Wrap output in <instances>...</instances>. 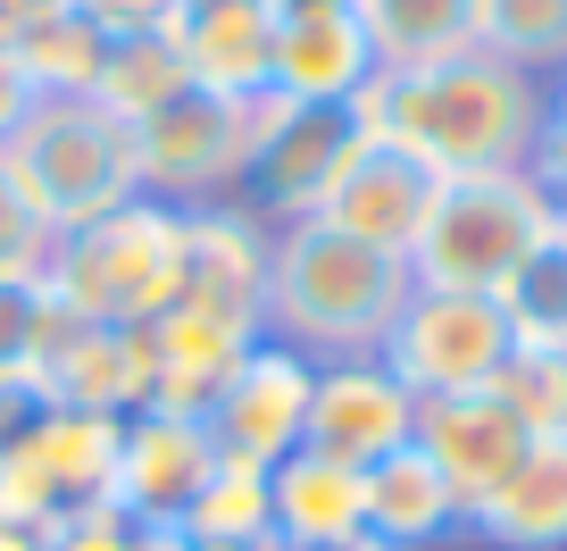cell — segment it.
<instances>
[{
	"label": "cell",
	"instance_id": "6da1fadb",
	"mask_svg": "<svg viewBox=\"0 0 567 551\" xmlns=\"http://www.w3.org/2000/svg\"><path fill=\"white\" fill-rule=\"evenodd\" d=\"M368 118H375V143L409 151L434 176H493V167H534L543 84L493 51H460V59H434V68L375 75Z\"/></svg>",
	"mask_w": 567,
	"mask_h": 551
},
{
	"label": "cell",
	"instance_id": "7a4b0ae2",
	"mask_svg": "<svg viewBox=\"0 0 567 551\" xmlns=\"http://www.w3.org/2000/svg\"><path fill=\"white\" fill-rule=\"evenodd\" d=\"M409 259L351 243L326 217L276 226V276H267V335L309 359H368L384 351L392 318L409 302Z\"/></svg>",
	"mask_w": 567,
	"mask_h": 551
},
{
	"label": "cell",
	"instance_id": "3957f363",
	"mask_svg": "<svg viewBox=\"0 0 567 551\" xmlns=\"http://www.w3.org/2000/svg\"><path fill=\"white\" fill-rule=\"evenodd\" d=\"M0 160L18 167V184L34 193V210L51 217V234H75L92 217L142 201V143L134 125L92 92H42L25 109V125L0 143Z\"/></svg>",
	"mask_w": 567,
	"mask_h": 551
},
{
	"label": "cell",
	"instance_id": "277c9868",
	"mask_svg": "<svg viewBox=\"0 0 567 551\" xmlns=\"http://www.w3.org/2000/svg\"><path fill=\"white\" fill-rule=\"evenodd\" d=\"M42 285L59 309H75L92 326H151L184 293V210L142 193L125 210L92 217V226L59 234Z\"/></svg>",
	"mask_w": 567,
	"mask_h": 551
},
{
	"label": "cell",
	"instance_id": "5b68a950",
	"mask_svg": "<svg viewBox=\"0 0 567 551\" xmlns=\"http://www.w3.org/2000/svg\"><path fill=\"white\" fill-rule=\"evenodd\" d=\"M559 201L526 176V167H493V176H443L425 234L409 243V285L434 293H501L517 259L550 234Z\"/></svg>",
	"mask_w": 567,
	"mask_h": 551
},
{
	"label": "cell",
	"instance_id": "8992f818",
	"mask_svg": "<svg viewBox=\"0 0 567 551\" xmlns=\"http://www.w3.org/2000/svg\"><path fill=\"white\" fill-rule=\"evenodd\" d=\"M368 143H375L368 92H359V101H284V92H267L234 201H250L267 226H301V217L326 210V193L342 184V167Z\"/></svg>",
	"mask_w": 567,
	"mask_h": 551
},
{
	"label": "cell",
	"instance_id": "52a82bcc",
	"mask_svg": "<svg viewBox=\"0 0 567 551\" xmlns=\"http://www.w3.org/2000/svg\"><path fill=\"white\" fill-rule=\"evenodd\" d=\"M509 351H517V335H509V318H501L493 293H434V285H417L401 302V318H392V335H384L375 359H384L417 401H460V392L493 385Z\"/></svg>",
	"mask_w": 567,
	"mask_h": 551
},
{
	"label": "cell",
	"instance_id": "ba28073f",
	"mask_svg": "<svg viewBox=\"0 0 567 551\" xmlns=\"http://www.w3.org/2000/svg\"><path fill=\"white\" fill-rule=\"evenodd\" d=\"M267 101V92H259ZM259 101H217V92H176L167 109L134 125L142 143V193L200 210V201H234L250 167V134H259Z\"/></svg>",
	"mask_w": 567,
	"mask_h": 551
},
{
	"label": "cell",
	"instance_id": "9c48e42d",
	"mask_svg": "<svg viewBox=\"0 0 567 551\" xmlns=\"http://www.w3.org/2000/svg\"><path fill=\"white\" fill-rule=\"evenodd\" d=\"M117 443H125V418L51 409L25 443L0 460V518H25V527H68L75 510L117 501Z\"/></svg>",
	"mask_w": 567,
	"mask_h": 551
},
{
	"label": "cell",
	"instance_id": "30bf717a",
	"mask_svg": "<svg viewBox=\"0 0 567 551\" xmlns=\"http://www.w3.org/2000/svg\"><path fill=\"white\" fill-rule=\"evenodd\" d=\"M34 385L59 409H92V418H134L151 409V335L142 326H92L51 302L34 343Z\"/></svg>",
	"mask_w": 567,
	"mask_h": 551
},
{
	"label": "cell",
	"instance_id": "8fae6325",
	"mask_svg": "<svg viewBox=\"0 0 567 551\" xmlns=\"http://www.w3.org/2000/svg\"><path fill=\"white\" fill-rule=\"evenodd\" d=\"M309 385H318V359L292 351V343L259 335V351L226 376V392L209 401V435L226 460L276 468L309 443Z\"/></svg>",
	"mask_w": 567,
	"mask_h": 551
},
{
	"label": "cell",
	"instance_id": "7c38bea8",
	"mask_svg": "<svg viewBox=\"0 0 567 551\" xmlns=\"http://www.w3.org/2000/svg\"><path fill=\"white\" fill-rule=\"evenodd\" d=\"M417 392L384 368V359H318V385H309V443L342 468H375L401 443H417Z\"/></svg>",
	"mask_w": 567,
	"mask_h": 551
},
{
	"label": "cell",
	"instance_id": "4fadbf2b",
	"mask_svg": "<svg viewBox=\"0 0 567 551\" xmlns=\"http://www.w3.org/2000/svg\"><path fill=\"white\" fill-rule=\"evenodd\" d=\"M217 435L209 418H184V409H134L117 443V510H134L151 534H176L193 518L200 484L217 477Z\"/></svg>",
	"mask_w": 567,
	"mask_h": 551
},
{
	"label": "cell",
	"instance_id": "5bb4252c",
	"mask_svg": "<svg viewBox=\"0 0 567 551\" xmlns=\"http://www.w3.org/2000/svg\"><path fill=\"white\" fill-rule=\"evenodd\" d=\"M151 335V409H184V418H209V401L226 392V376L259 351L267 318H243V309H200L176 302L142 326Z\"/></svg>",
	"mask_w": 567,
	"mask_h": 551
},
{
	"label": "cell",
	"instance_id": "9a60e30c",
	"mask_svg": "<svg viewBox=\"0 0 567 551\" xmlns=\"http://www.w3.org/2000/svg\"><path fill=\"white\" fill-rule=\"evenodd\" d=\"M276 9L267 0H176V18L159 25L176 42L193 92H217V101H259L276 92Z\"/></svg>",
	"mask_w": 567,
	"mask_h": 551
},
{
	"label": "cell",
	"instance_id": "2e32d148",
	"mask_svg": "<svg viewBox=\"0 0 567 551\" xmlns=\"http://www.w3.org/2000/svg\"><path fill=\"white\" fill-rule=\"evenodd\" d=\"M267 276H276V226L250 201H200V210H184V293L176 302L267 318Z\"/></svg>",
	"mask_w": 567,
	"mask_h": 551
},
{
	"label": "cell",
	"instance_id": "e0dca14e",
	"mask_svg": "<svg viewBox=\"0 0 567 551\" xmlns=\"http://www.w3.org/2000/svg\"><path fill=\"white\" fill-rule=\"evenodd\" d=\"M417 443H425V460L460 484L467 527H476V510L517 477V460L534 451V435L517 427L493 392H460V401H425L417 409Z\"/></svg>",
	"mask_w": 567,
	"mask_h": 551
},
{
	"label": "cell",
	"instance_id": "ac0fdd59",
	"mask_svg": "<svg viewBox=\"0 0 567 551\" xmlns=\"http://www.w3.org/2000/svg\"><path fill=\"white\" fill-rule=\"evenodd\" d=\"M434 167H417L409 151H392V143H368L351 167H342V184L326 193V226L334 234H351V243H375V251H392V259H409V243L425 234V210H434Z\"/></svg>",
	"mask_w": 567,
	"mask_h": 551
},
{
	"label": "cell",
	"instance_id": "d6986e66",
	"mask_svg": "<svg viewBox=\"0 0 567 551\" xmlns=\"http://www.w3.org/2000/svg\"><path fill=\"white\" fill-rule=\"evenodd\" d=\"M359 518L384 551H443L467 543V501L443 468L425 460V443H401L392 460L359 468Z\"/></svg>",
	"mask_w": 567,
	"mask_h": 551
},
{
	"label": "cell",
	"instance_id": "ffe728a7",
	"mask_svg": "<svg viewBox=\"0 0 567 551\" xmlns=\"http://www.w3.org/2000/svg\"><path fill=\"white\" fill-rule=\"evenodd\" d=\"M368 84H375V51L359 34L351 0L276 25V92L284 101H359Z\"/></svg>",
	"mask_w": 567,
	"mask_h": 551
},
{
	"label": "cell",
	"instance_id": "44dd1931",
	"mask_svg": "<svg viewBox=\"0 0 567 551\" xmlns=\"http://www.w3.org/2000/svg\"><path fill=\"white\" fill-rule=\"evenodd\" d=\"M484 551H567V435H534L517 477L476 510Z\"/></svg>",
	"mask_w": 567,
	"mask_h": 551
},
{
	"label": "cell",
	"instance_id": "7402d4cb",
	"mask_svg": "<svg viewBox=\"0 0 567 551\" xmlns=\"http://www.w3.org/2000/svg\"><path fill=\"white\" fill-rule=\"evenodd\" d=\"M267 493H276V543L284 551H326L368 534L359 518V468L326 460V451H292V460L267 468Z\"/></svg>",
	"mask_w": 567,
	"mask_h": 551
},
{
	"label": "cell",
	"instance_id": "603a6c76",
	"mask_svg": "<svg viewBox=\"0 0 567 551\" xmlns=\"http://www.w3.org/2000/svg\"><path fill=\"white\" fill-rule=\"evenodd\" d=\"M351 18L375 51V75H401V68H434V59L476 51L484 0H351Z\"/></svg>",
	"mask_w": 567,
	"mask_h": 551
},
{
	"label": "cell",
	"instance_id": "cb8c5ba5",
	"mask_svg": "<svg viewBox=\"0 0 567 551\" xmlns=\"http://www.w3.org/2000/svg\"><path fill=\"white\" fill-rule=\"evenodd\" d=\"M501 318L517 343H567V210L550 217V234L501 276Z\"/></svg>",
	"mask_w": 567,
	"mask_h": 551
},
{
	"label": "cell",
	"instance_id": "d4e9b609",
	"mask_svg": "<svg viewBox=\"0 0 567 551\" xmlns=\"http://www.w3.org/2000/svg\"><path fill=\"white\" fill-rule=\"evenodd\" d=\"M176 534H200V543H226V551H259L276 543V493H267V468L250 460H217V477L200 484L193 518Z\"/></svg>",
	"mask_w": 567,
	"mask_h": 551
},
{
	"label": "cell",
	"instance_id": "484cf974",
	"mask_svg": "<svg viewBox=\"0 0 567 551\" xmlns=\"http://www.w3.org/2000/svg\"><path fill=\"white\" fill-rule=\"evenodd\" d=\"M476 51L509 59V68L534 75V84L567 75V0H484Z\"/></svg>",
	"mask_w": 567,
	"mask_h": 551
},
{
	"label": "cell",
	"instance_id": "4316f807",
	"mask_svg": "<svg viewBox=\"0 0 567 551\" xmlns=\"http://www.w3.org/2000/svg\"><path fill=\"white\" fill-rule=\"evenodd\" d=\"M176 92H193V75H184L176 42H167V34H117V42H109L101 84H92V101H109L125 125H142L151 109L176 101Z\"/></svg>",
	"mask_w": 567,
	"mask_h": 551
},
{
	"label": "cell",
	"instance_id": "83f0119b",
	"mask_svg": "<svg viewBox=\"0 0 567 551\" xmlns=\"http://www.w3.org/2000/svg\"><path fill=\"white\" fill-rule=\"evenodd\" d=\"M18 51V68H25V84L34 92H92L101 84V68H109V34L92 18H42L34 34H18L9 42Z\"/></svg>",
	"mask_w": 567,
	"mask_h": 551
},
{
	"label": "cell",
	"instance_id": "f1b7e54d",
	"mask_svg": "<svg viewBox=\"0 0 567 551\" xmlns=\"http://www.w3.org/2000/svg\"><path fill=\"white\" fill-rule=\"evenodd\" d=\"M484 392H493L526 435H567V343H517Z\"/></svg>",
	"mask_w": 567,
	"mask_h": 551
},
{
	"label": "cell",
	"instance_id": "f546056e",
	"mask_svg": "<svg viewBox=\"0 0 567 551\" xmlns=\"http://www.w3.org/2000/svg\"><path fill=\"white\" fill-rule=\"evenodd\" d=\"M51 217L34 210V193L18 184V167L0 160V276H42L51 267Z\"/></svg>",
	"mask_w": 567,
	"mask_h": 551
},
{
	"label": "cell",
	"instance_id": "4dcf8cb0",
	"mask_svg": "<svg viewBox=\"0 0 567 551\" xmlns=\"http://www.w3.org/2000/svg\"><path fill=\"white\" fill-rule=\"evenodd\" d=\"M42 318H51V285L42 276H0V376H34Z\"/></svg>",
	"mask_w": 567,
	"mask_h": 551
},
{
	"label": "cell",
	"instance_id": "1f68e13d",
	"mask_svg": "<svg viewBox=\"0 0 567 551\" xmlns=\"http://www.w3.org/2000/svg\"><path fill=\"white\" fill-rule=\"evenodd\" d=\"M51 551H159V534L142 527L134 510H117V501H101V510H75L68 527L51 534Z\"/></svg>",
	"mask_w": 567,
	"mask_h": 551
},
{
	"label": "cell",
	"instance_id": "d6a6232c",
	"mask_svg": "<svg viewBox=\"0 0 567 551\" xmlns=\"http://www.w3.org/2000/svg\"><path fill=\"white\" fill-rule=\"evenodd\" d=\"M534 184H543L550 201H567V75H550L543 84V134H534Z\"/></svg>",
	"mask_w": 567,
	"mask_h": 551
},
{
	"label": "cell",
	"instance_id": "836d02e7",
	"mask_svg": "<svg viewBox=\"0 0 567 551\" xmlns=\"http://www.w3.org/2000/svg\"><path fill=\"white\" fill-rule=\"evenodd\" d=\"M51 409H59V401L34 385V376H0V460H9V451H18L25 435L51 418Z\"/></svg>",
	"mask_w": 567,
	"mask_h": 551
},
{
	"label": "cell",
	"instance_id": "e575fe53",
	"mask_svg": "<svg viewBox=\"0 0 567 551\" xmlns=\"http://www.w3.org/2000/svg\"><path fill=\"white\" fill-rule=\"evenodd\" d=\"M75 18H92L117 42V34H159V25L176 18V0H75Z\"/></svg>",
	"mask_w": 567,
	"mask_h": 551
},
{
	"label": "cell",
	"instance_id": "d590c367",
	"mask_svg": "<svg viewBox=\"0 0 567 551\" xmlns=\"http://www.w3.org/2000/svg\"><path fill=\"white\" fill-rule=\"evenodd\" d=\"M42 92L25 84V68H18V51H9V42H0V143H9V134H18L25 125V109H34Z\"/></svg>",
	"mask_w": 567,
	"mask_h": 551
},
{
	"label": "cell",
	"instance_id": "8d00e7d4",
	"mask_svg": "<svg viewBox=\"0 0 567 551\" xmlns=\"http://www.w3.org/2000/svg\"><path fill=\"white\" fill-rule=\"evenodd\" d=\"M75 0H0V42H18V34H34L42 18H68Z\"/></svg>",
	"mask_w": 567,
	"mask_h": 551
},
{
	"label": "cell",
	"instance_id": "74e56055",
	"mask_svg": "<svg viewBox=\"0 0 567 551\" xmlns=\"http://www.w3.org/2000/svg\"><path fill=\"white\" fill-rule=\"evenodd\" d=\"M276 18H309V9H342V0H267Z\"/></svg>",
	"mask_w": 567,
	"mask_h": 551
},
{
	"label": "cell",
	"instance_id": "f35d334b",
	"mask_svg": "<svg viewBox=\"0 0 567 551\" xmlns=\"http://www.w3.org/2000/svg\"><path fill=\"white\" fill-rule=\"evenodd\" d=\"M159 551H226V543H200V534H159Z\"/></svg>",
	"mask_w": 567,
	"mask_h": 551
},
{
	"label": "cell",
	"instance_id": "ab89813d",
	"mask_svg": "<svg viewBox=\"0 0 567 551\" xmlns=\"http://www.w3.org/2000/svg\"><path fill=\"white\" fill-rule=\"evenodd\" d=\"M326 551H384L375 534H351V543H326Z\"/></svg>",
	"mask_w": 567,
	"mask_h": 551
},
{
	"label": "cell",
	"instance_id": "60d3db41",
	"mask_svg": "<svg viewBox=\"0 0 567 551\" xmlns=\"http://www.w3.org/2000/svg\"><path fill=\"white\" fill-rule=\"evenodd\" d=\"M559 210H567V201H559Z\"/></svg>",
	"mask_w": 567,
	"mask_h": 551
}]
</instances>
